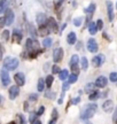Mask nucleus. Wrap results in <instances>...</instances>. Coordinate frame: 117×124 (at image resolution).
Wrapping results in <instances>:
<instances>
[{
  "mask_svg": "<svg viewBox=\"0 0 117 124\" xmlns=\"http://www.w3.org/2000/svg\"><path fill=\"white\" fill-rule=\"evenodd\" d=\"M71 70H72V74L78 75V72H79V67H78V64H76V66H72L71 67Z\"/></svg>",
  "mask_w": 117,
  "mask_h": 124,
  "instance_id": "nucleus-35",
  "label": "nucleus"
},
{
  "mask_svg": "<svg viewBox=\"0 0 117 124\" xmlns=\"http://www.w3.org/2000/svg\"><path fill=\"white\" fill-rule=\"evenodd\" d=\"M2 40H8V38H9V31L8 30H4L2 31Z\"/></svg>",
  "mask_w": 117,
  "mask_h": 124,
  "instance_id": "nucleus-33",
  "label": "nucleus"
},
{
  "mask_svg": "<svg viewBox=\"0 0 117 124\" xmlns=\"http://www.w3.org/2000/svg\"><path fill=\"white\" fill-rule=\"evenodd\" d=\"M44 111H45V107H44V106L39 107V109H38V111H37V115H38V116L43 115V114H44Z\"/></svg>",
  "mask_w": 117,
  "mask_h": 124,
  "instance_id": "nucleus-39",
  "label": "nucleus"
},
{
  "mask_svg": "<svg viewBox=\"0 0 117 124\" xmlns=\"http://www.w3.org/2000/svg\"><path fill=\"white\" fill-rule=\"evenodd\" d=\"M55 122H56L55 120H52V121H50V124H55Z\"/></svg>",
  "mask_w": 117,
  "mask_h": 124,
  "instance_id": "nucleus-50",
  "label": "nucleus"
},
{
  "mask_svg": "<svg viewBox=\"0 0 117 124\" xmlns=\"http://www.w3.org/2000/svg\"><path fill=\"white\" fill-rule=\"evenodd\" d=\"M13 40L15 43H17V44H20L21 40H22V33H21L18 30H16V29H15L13 32Z\"/></svg>",
  "mask_w": 117,
  "mask_h": 124,
  "instance_id": "nucleus-15",
  "label": "nucleus"
},
{
  "mask_svg": "<svg viewBox=\"0 0 117 124\" xmlns=\"http://www.w3.org/2000/svg\"><path fill=\"white\" fill-rule=\"evenodd\" d=\"M52 43H53V40L51 39V38H45V39L43 40V46L45 48H48V47H51Z\"/></svg>",
  "mask_w": 117,
  "mask_h": 124,
  "instance_id": "nucleus-26",
  "label": "nucleus"
},
{
  "mask_svg": "<svg viewBox=\"0 0 117 124\" xmlns=\"http://www.w3.org/2000/svg\"><path fill=\"white\" fill-rule=\"evenodd\" d=\"M99 97H100V93L98 92V91H94V92L90 93L88 99H90V100H92V101H94V100H96V99H99Z\"/></svg>",
  "mask_w": 117,
  "mask_h": 124,
  "instance_id": "nucleus-24",
  "label": "nucleus"
},
{
  "mask_svg": "<svg viewBox=\"0 0 117 124\" xmlns=\"http://www.w3.org/2000/svg\"><path fill=\"white\" fill-rule=\"evenodd\" d=\"M6 7H7V0H0V13L5 12Z\"/></svg>",
  "mask_w": 117,
  "mask_h": 124,
  "instance_id": "nucleus-27",
  "label": "nucleus"
},
{
  "mask_svg": "<svg viewBox=\"0 0 117 124\" xmlns=\"http://www.w3.org/2000/svg\"><path fill=\"white\" fill-rule=\"evenodd\" d=\"M79 101H80V97H77V98H75V99L70 100L69 105H77V103H78Z\"/></svg>",
  "mask_w": 117,
  "mask_h": 124,
  "instance_id": "nucleus-36",
  "label": "nucleus"
},
{
  "mask_svg": "<svg viewBox=\"0 0 117 124\" xmlns=\"http://www.w3.org/2000/svg\"><path fill=\"white\" fill-rule=\"evenodd\" d=\"M80 63H81V69H83V70H86V69L88 68V61H87V59H86L85 56L80 59Z\"/></svg>",
  "mask_w": 117,
  "mask_h": 124,
  "instance_id": "nucleus-23",
  "label": "nucleus"
},
{
  "mask_svg": "<svg viewBox=\"0 0 117 124\" xmlns=\"http://www.w3.org/2000/svg\"><path fill=\"white\" fill-rule=\"evenodd\" d=\"M107 83H108V79H107L104 76H100V77L96 78L94 85L96 86V87H99V89H103V87L107 86Z\"/></svg>",
  "mask_w": 117,
  "mask_h": 124,
  "instance_id": "nucleus-9",
  "label": "nucleus"
},
{
  "mask_svg": "<svg viewBox=\"0 0 117 124\" xmlns=\"http://www.w3.org/2000/svg\"><path fill=\"white\" fill-rule=\"evenodd\" d=\"M4 25H6V22H5V17H0V29L4 27Z\"/></svg>",
  "mask_w": 117,
  "mask_h": 124,
  "instance_id": "nucleus-43",
  "label": "nucleus"
},
{
  "mask_svg": "<svg viewBox=\"0 0 117 124\" xmlns=\"http://www.w3.org/2000/svg\"><path fill=\"white\" fill-rule=\"evenodd\" d=\"M2 54H4V49H2V46L0 45V60H2Z\"/></svg>",
  "mask_w": 117,
  "mask_h": 124,
  "instance_id": "nucleus-46",
  "label": "nucleus"
},
{
  "mask_svg": "<svg viewBox=\"0 0 117 124\" xmlns=\"http://www.w3.org/2000/svg\"><path fill=\"white\" fill-rule=\"evenodd\" d=\"M52 117H53V120L56 121V118H58V110H56V109H53V113H52Z\"/></svg>",
  "mask_w": 117,
  "mask_h": 124,
  "instance_id": "nucleus-42",
  "label": "nucleus"
},
{
  "mask_svg": "<svg viewBox=\"0 0 117 124\" xmlns=\"http://www.w3.org/2000/svg\"><path fill=\"white\" fill-rule=\"evenodd\" d=\"M52 72H53V75H54V74H60V72H61L60 67L58 66H53L52 67Z\"/></svg>",
  "mask_w": 117,
  "mask_h": 124,
  "instance_id": "nucleus-34",
  "label": "nucleus"
},
{
  "mask_svg": "<svg viewBox=\"0 0 117 124\" xmlns=\"http://www.w3.org/2000/svg\"><path fill=\"white\" fill-rule=\"evenodd\" d=\"M37 99H38V95H37V94H31V95H30V100H31V101H36Z\"/></svg>",
  "mask_w": 117,
  "mask_h": 124,
  "instance_id": "nucleus-44",
  "label": "nucleus"
},
{
  "mask_svg": "<svg viewBox=\"0 0 117 124\" xmlns=\"http://www.w3.org/2000/svg\"><path fill=\"white\" fill-rule=\"evenodd\" d=\"M14 13L12 9H7L6 13H5V22H6V25H12V23L14 22Z\"/></svg>",
  "mask_w": 117,
  "mask_h": 124,
  "instance_id": "nucleus-7",
  "label": "nucleus"
},
{
  "mask_svg": "<svg viewBox=\"0 0 117 124\" xmlns=\"http://www.w3.org/2000/svg\"><path fill=\"white\" fill-rule=\"evenodd\" d=\"M45 80L43 79V78H39L38 80V86H37V90L39 91V92H43L44 91V87H45Z\"/></svg>",
  "mask_w": 117,
  "mask_h": 124,
  "instance_id": "nucleus-19",
  "label": "nucleus"
},
{
  "mask_svg": "<svg viewBox=\"0 0 117 124\" xmlns=\"http://www.w3.org/2000/svg\"><path fill=\"white\" fill-rule=\"evenodd\" d=\"M0 77H1V82H2V85L4 86H7L10 83V78H9V74L6 69H2L1 72H0Z\"/></svg>",
  "mask_w": 117,
  "mask_h": 124,
  "instance_id": "nucleus-8",
  "label": "nucleus"
},
{
  "mask_svg": "<svg viewBox=\"0 0 117 124\" xmlns=\"http://www.w3.org/2000/svg\"><path fill=\"white\" fill-rule=\"evenodd\" d=\"M45 94H46V97H47V98H50V99H54V98H55L54 92L52 93V92H50V91H47V92H46Z\"/></svg>",
  "mask_w": 117,
  "mask_h": 124,
  "instance_id": "nucleus-40",
  "label": "nucleus"
},
{
  "mask_svg": "<svg viewBox=\"0 0 117 124\" xmlns=\"http://www.w3.org/2000/svg\"><path fill=\"white\" fill-rule=\"evenodd\" d=\"M78 62H79V58H78V55H72L71 56V59H70V67H72V66H76V64H78Z\"/></svg>",
  "mask_w": 117,
  "mask_h": 124,
  "instance_id": "nucleus-20",
  "label": "nucleus"
},
{
  "mask_svg": "<svg viewBox=\"0 0 117 124\" xmlns=\"http://www.w3.org/2000/svg\"><path fill=\"white\" fill-rule=\"evenodd\" d=\"M7 124H16L15 122H9V123H7Z\"/></svg>",
  "mask_w": 117,
  "mask_h": 124,
  "instance_id": "nucleus-51",
  "label": "nucleus"
},
{
  "mask_svg": "<svg viewBox=\"0 0 117 124\" xmlns=\"http://www.w3.org/2000/svg\"><path fill=\"white\" fill-rule=\"evenodd\" d=\"M53 80H54V77H53V75H50L46 77V80H45V84L46 86L50 89L51 86H52V84H53Z\"/></svg>",
  "mask_w": 117,
  "mask_h": 124,
  "instance_id": "nucleus-21",
  "label": "nucleus"
},
{
  "mask_svg": "<svg viewBox=\"0 0 117 124\" xmlns=\"http://www.w3.org/2000/svg\"><path fill=\"white\" fill-rule=\"evenodd\" d=\"M98 48H99V46H98V43L95 41V39L90 38V39L87 40V49H88V52L95 53L98 51Z\"/></svg>",
  "mask_w": 117,
  "mask_h": 124,
  "instance_id": "nucleus-5",
  "label": "nucleus"
},
{
  "mask_svg": "<svg viewBox=\"0 0 117 124\" xmlns=\"http://www.w3.org/2000/svg\"><path fill=\"white\" fill-rule=\"evenodd\" d=\"M78 75H75V74H71V76H69L68 78H69V84H72V83H76L77 82V77Z\"/></svg>",
  "mask_w": 117,
  "mask_h": 124,
  "instance_id": "nucleus-30",
  "label": "nucleus"
},
{
  "mask_svg": "<svg viewBox=\"0 0 117 124\" xmlns=\"http://www.w3.org/2000/svg\"><path fill=\"white\" fill-rule=\"evenodd\" d=\"M104 62V55L103 54H99V55H95L94 58L92 59V64L95 68H99L100 66H102V63Z\"/></svg>",
  "mask_w": 117,
  "mask_h": 124,
  "instance_id": "nucleus-4",
  "label": "nucleus"
},
{
  "mask_svg": "<svg viewBox=\"0 0 117 124\" xmlns=\"http://www.w3.org/2000/svg\"><path fill=\"white\" fill-rule=\"evenodd\" d=\"M84 21V18L83 17H76L73 20V24H75V27H80L81 23Z\"/></svg>",
  "mask_w": 117,
  "mask_h": 124,
  "instance_id": "nucleus-28",
  "label": "nucleus"
},
{
  "mask_svg": "<svg viewBox=\"0 0 117 124\" xmlns=\"http://www.w3.org/2000/svg\"><path fill=\"white\" fill-rule=\"evenodd\" d=\"M113 123L117 124V109L114 111V115H113Z\"/></svg>",
  "mask_w": 117,
  "mask_h": 124,
  "instance_id": "nucleus-41",
  "label": "nucleus"
},
{
  "mask_svg": "<svg viewBox=\"0 0 117 124\" xmlns=\"http://www.w3.org/2000/svg\"><path fill=\"white\" fill-rule=\"evenodd\" d=\"M96 109H98V106L95 103H90L83 108V110L80 113V118L81 120H90L91 117H93L95 113H96Z\"/></svg>",
  "mask_w": 117,
  "mask_h": 124,
  "instance_id": "nucleus-1",
  "label": "nucleus"
},
{
  "mask_svg": "<svg viewBox=\"0 0 117 124\" xmlns=\"http://www.w3.org/2000/svg\"><path fill=\"white\" fill-rule=\"evenodd\" d=\"M37 22H38V24H39L40 27H43V25L47 22V18H46L45 14H44V13H39V14H38V15H37Z\"/></svg>",
  "mask_w": 117,
  "mask_h": 124,
  "instance_id": "nucleus-14",
  "label": "nucleus"
},
{
  "mask_svg": "<svg viewBox=\"0 0 117 124\" xmlns=\"http://www.w3.org/2000/svg\"><path fill=\"white\" fill-rule=\"evenodd\" d=\"M63 59V49L62 48H55L53 51V60L54 62H60Z\"/></svg>",
  "mask_w": 117,
  "mask_h": 124,
  "instance_id": "nucleus-10",
  "label": "nucleus"
},
{
  "mask_svg": "<svg viewBox=\"0 0 117 124\" xmlns=\"http://www.w3.org/2000/svg\"><path fill=\"white\" fill-rule=\"evenodd\" d=\"M14 80H15V83L17 85L18 87L20 86H23L24 83H25V76L23 72H17V74H15L14 76Z\"/></svg>",
  "mask_w": 117,
  "mask_h": 124,
  "instance_id": "nucleus-6",
  "label": "nucleus"
},
{
  "mask_svg": "<svg viewBox=\"0 0 117 124\" xmlns=\"http://www.w3.org/2000/svg\"><path fill=\"white\" fill-rule=\"evenodd\" d=\"M18 66V60L15 58H8L5 59L4 61V68L6 70H14V69H16Z\"/></svg>",
  "mask_w": 117,
  "mask_h": 124,
  "instance_id": "nucleus-2",
  "label": "nucleus"
},
{
  "mask_svg": "<svg viewBox=\"0 0 117 124\" xmlns=\"http://www.w3.org/2000/svg\"><path fill=\"white\" fill-rule=\"evenodd\" d=\"M76 33L75 32H69V35H68L67 37V41H68V44H70V45H73L75 43H76Z\"/></svg>",
  "mask_w": 117,
  "mask_h": 124,
  "instance_id": "nucleus-16",
  "label": "nucleus"
},
{
  "mask_svg": "<svg viewBox=\"0 0 117 124\" xmlns=\"http://www.w3.org/2000/svg\"><path fill=\"white\" fill-rule=\"evenodd\" d=\"M36 116H38V115H37V113H31V115H30V118H29L31 123H33L35 121H37V120H36Z\"/></svg>",
  "mask_w": 117,
  "mask_h": 124,
  "instance_id": "nucleus-38",
  "label": "nucleus"
},
{
  "mask_svg": "<svg viewBox=\"0 0 117 124\" xmlns=\"http://www.w3.org/2000/svg\"><path fill=\"white\" fill-rule=\"evenodd\" d=\"M94 10H95V5H94V4H91V5H90V7L86 9V13H87V14H88V15L91 16L92 14L94 13Z\"/></svg>",
  "mask_w": 117,
  "mask_h": 124,
  "instance_id": "nucleus-29",
  "label": "nucleus"
},
{
  "mask_svg": "<svg viewBox=\"0 0 117 124\" xmlns=\"http://www.w3.org/2000/svg\"><path fill=\"white\" fill-rule=\"evenodd\" d=\"M96 31H98V28H96V24L94 22H91L88 24V32H90L91 35H95L96 33Z\"/></svg>",
  "mask_w": 117,
  "mask_h": 124,
  "instance_id": "nucleus-18",
  "label": "nucleus"
},
{
  "mask_svg": "<svg viewBox=\"0 0 117 124\" xmlns=\"http://www.w3.org/2000/svg\"><path fill=\"white\" fill-rule=\"evenodd\" d=\"M116 8H117V5H116Z\"/></svg>",
  "mask_w": 117,
  "mask_h": 124,
  "instance_id": "nucleus-53",
  "label": "nucleus"
},
{
  "mask_svg": "<svg viewBox=\"0 0 117 124\" xmlns=\"http://www.w3.org/2000/svg\"><path fill=\"white\" fill-rule=\"evenodd\" d=\"M58 76H60V79L61 80H66L68 77H69V72H68V70L64 69V70H62L60 74H58Z\"/></svg>",
  "mask_w": 117,
  "mask_h": 124,
  "instance_id": "nucleus-25",
  "label": "nucleus"
},
{
  "mask_svg": "<svg viewBox=\"0 0 117 124\" xmlns=\"http://www.w3.org/2000/svg\"><path fill=\"white\" fill-rule=\"evenodd\" d=\"M63 0H58V4H61V2H62Z\"/></svg>",
  "mask_w": 117,
  "mask_h": 124,
  "instance_id": "nucleus-52",
  "label": "nucleus"
},
{
  "mask_svg": "<svg viewBox=\"0 0 117 124\" xmlns=\"http://www.w3.org/2000/svg\"><path fill=\"white\" fill-rule=\"evenodd\" d=\"M24 110H28V102H24Z\"/></svg>",
  "mask_w": 117,
  "mask_h": 124,
  "instance_id": "nucleus-48",
  "label": "nucleus"
},
{
  "mask_svg": "<svg viewBox=\"0 0 117 124\" xmlns=\"http://www.w3.org/2000/svg\"><path fill=\"white\" fill-rule=\"evenodd\" d=\"M93 89H94V85L92 84V83H90V84H87L86 85V87H85V91L87 93H92V91H93Z\"/></svg>",
  "mask_w": 117,
  "mask_h": 124,
  "instance_id": "nucleus-31",
  "label": "nucleus"
},
{
  "mask_svg": "<svg viewBox=\"0 0 117 124\" xmlns=\"http://www.w3.org/2000/svg\"><path fill=\"white\" fill-rule=\"evenodd\" d=\"M18 94H20V87H18L17 85L10 86V89H9V99L14 100L15 98H17Z\"/></svg>",
  "mask_w": 117,
  "mask_h": 124,
  "instance_id": "nucleus-11",
  "label": "nucleus"
},
{
  "mask_svg": "<svg viewBox=\"0 0 117 124\" xmlns=\"http://www.w3.org/2000/svg\"><path fill=\"white\" fill-rule=\"evenodd\" d=\"M2 101H4V98H2V97H1V95H0V105L2 103Z\"/></svg>",
  "mask_w": 117,
  "mask_h": 124,
  "instance_id": "nucleus-49",
  "label": "nucleus"
},
{
  "mask_svg": "<svg viewBox=\"0 0 117 124\" xmlns=\"http://www.w3.org/2000/svg\"><path fill=\"white\" fill-rule=\"evenodd\" d=\"M69 89V83H64L63 84V91H67Z\"/></svg>",
  "mask_w": 117,
  "mask_h": 124,
  "instance_id": "nucleus-45",
  "label": "nucleus"
},
{
  "mask_svg": "<svg viewBox=\"0 0 117 124\" xmlns=\"http://www.w3.org/2000/svg\"><path fill=\"white\" fill-rule=\"evenodd\" d=\"M46 27H47V29L50 30V32H56V31H58V23H56V21H55L53 17L47 18V22H46Z\"/></svg>",
  "mask_w": 117,
  "mask_h": 124,
  "instance_id": "nucleus-3",
  "label": "nucleus"
},
{
  "mask_svg": "<svg viewBox=\"0 0 117 124\" xmlns=\"http://www.w3.org/2000/svg\"><path fill=\"white\" fill-rule=\"evenodd\" d=\"M16 123L17 124H27V121H25V118H24L23 115L17 114V115H16Z\"/></svg>",
  "mask_w": 117,
  "mask_h": 124,
  "instance_id": "nucleus-22",
  "label": "nucleus"
},
{
  "mask_svg": "<svg viewBox=\"0 0 117 124\" xmlns=\"http://www.w3.org/2000/svg\"><path fill=\"white\" fill-rule=\"evenodd\" d=\"M96 28H98L99 30H101V29L103 28V22H102V20H98V21H96Z\"/></svg>",
  "mask_w": 117,
  "mask_h": 124,
  "instance_id": "nucleus-37",
  "label": "nucleus"
},
{
  "mask_svg": "<svg viewBox=\"0 0 117 124\" xmlns=\"http://www.w3.org/2000/svg\"><path fill=\"white\" fill-rule=\"evenodd\" d=\"M102 108H103V110L106 111V113L111 111L114 108V102L111 101V100H106V101L103 102V105H102Z\"/></svg>",
  "mask_w": 117,
  "mask_h": 124,
  "instance_id": "nucleus-12",
  "label": "nucleus"
},
{
  "mask_svg": "<svg viewBox=\"0 0 117 124\" xmlns=\"http://www.w3.org/2000/svg\"><path fill=\"white\" fill-rule=\"evenodd\" d=\"M50 33V30L47 29L46 25H43V27L39 28V30H38V35L41 36V37H46V36Z\"/></svg>",
  "mask_w": 117,
  "mask_h": 124,
  "instance_id": "nucleus-17",
  "label": "nucleus"
},
{
  "mask_svg": "<svg viewBox=\"0 0 117 124\" xmlns=\"http://www.w3.org/2000/svg\"><path fill=\"white\" fill-rule=\"evenodd\" d=\"M107 12H108V17H109V21L110 22H113L114 21V8H113V4L110 2V1H108L107 2Z\"/></svg>",
  "mask_w": 117,
  "mask_h": 124,
  "instance_id": "nucleus-13",
  "label": "nucleus"
},
{
  "mask_svg": "<svg viewBox=\"0 0 117 124\" xmlns=\"http://www.w3.org/2000/svg\"><path fill=\"white\" fill-rule=\"evenodd\" d=\"M32 124H41V122L39 120H37V121H35V122H33Z\"/></svg>",
  "mask_w": 117,
  "mask_h": 124,
  "instance_id": "nucleus-47",
  "label": "nucleus"
},
{
  "mask_svg": "<svg viewBox=\"0 0 117 124\" xmlns=\"http://www.w3.org/2000/svg\"><path fill=\"white\" fill-rule=\"evenodd\" d=\"M109 79L111 80V82H117V72H111L110 75H109Z\"/></svg>",
  "mask_w": 117,
  "mask_h": 124,
  "instance_id": "nucleus-32",
  "label": "nucleus"
}]
</instances>
